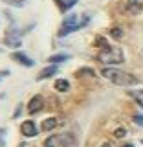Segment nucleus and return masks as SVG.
Segmentation results:
<instances>
[{
	"mask_svg": "<svg viewBox=\"0 0 143 147\" xmlns=\"http://www.w3.org/2000/svg\"><path fill=\"white\" fill-rule=\"evenodd\" d=\"M90 18L88 17H83V18H79L77 15H68L66 17V20H64V24H62V28H61V31H59V35L61 37H64V35H68V33H72V31H75V30H81L83 26L86 24V22H88Z\"/></svg>",
	"mask_w": 143,
	"mask_h": 147,
	"instance_id": "3",
	"label": "nucleus"
},
{
	"mask_svg": "<svg viewBox=\"0 0 143 147\" xmlns=\"http://www.w3.org/2000/svg\"><path fill=\"white\" fill-rule=\"evenodd\" d=\"M57 127V119L55 118H48V119H44V123H42V129L44 131H52V129Z\"/></svg>",
	"mask_w": 143,
	"mask_h": 147,
	"instance_id": "11",
	"label": "nucleus"
},
{
	"mask_svg": "<svg viewBox=\"0 0 143 147\" xmlns=\"http://www.w3.org/2000/svg\"><path fill=\"white\" fill-rule=\"evenodd\" d=\"M13 59L18 61L20 64H24V66H33V64H35L33 59H30L26 53H22V52H15V53H13Z\"/></svg>",
	"mask_w": 143,
	"mask_h": 147,
	"instance_id": "7",
	"label": "nucleus"
},
{
	"mask_svg": "<svg viewBox=\"0 0 143 147\" xmlns=\"http://www.w3.org/2000/svg\"><path fill=\"white\" fill-rule=\"evenodd\" d=\"M44 107V99H42V96H33L30 101V105H28V112L30 114H37L39 110H42Z\"/></svg>",
	"mask_w": 143,
	"mask_h": 147,
	"instance_id": "5",
	"label": "nucleus"
},
{
	"mask_svg": "<svg viewBox=\"0 0 143 147\" xmlns=\"http://www.w3.org/2000/svg\"><path fill=\"white\" fill-rule=\"evenodd\" d=\"M125 132H127V131H125V129H117V131H116V132H114V134H116L117 138H121V136H125Z\"/></svg>",
	"mask_w": 143,
	"mask_h": 147,
	"instance_id": "17",
	"label": "nucleus"
},
{
	"mask_svg": "<svg viewBox=\"0 0 143 147\" xmlns=\"http://www.w3.org/2000/svg\"><path fill=\"white\" fill-rule=\"evenodd\" d=\"M7 76H9V72L7 70H2V72H0V81H2L4 77H7Z\"/></svg>",
	"mask_w": 143,
	"mask_h": 147,
	"instance_id": "19",
	"label": "nucleus"
},
{
	"mask_svg": "<svg viewBox=\"0 0 143 147\" xmlns=\"http://www.w3.org/2000/svg\"><path fill=\"white\" fill-rule=\"evenodd\" d=\"M77 0H57V4H59V7L62 9V11H66V9H70L73 4H75Z\"/></svg>",
	"mask_w": 143,
	"mask_h": 147,
	"instance_id": "14",
	"label": "nucleus"
},
{
	"mask_svg": "<svg viewBox=\"0 0 143 147\" xmlns=\"http://www.w3.org/2000/svg\"><path fill=\"white\" fill-rule=\"evenodd\" d=\"M101 74H103L110 83L119 85V86H130V85H136L138 83V79L134 76H130V74H127V72H121V70H117V68H103Z\"/></svg>",
	"mask_w": 143,
	"mask_h": 147,
	"instance_id": "1",
	"label": "nucleus"
},
{
	"mask_svg": "<svg viewBox=\"0 0 143 147\" xmlns=\"http://www.w3.org/2000/svg\"><path fill=\"white\" fill-rule=\"evenodd\" d=\"M123 147H134V145H132V144H127V145H123Z\"/></svg>",
	"mask_w": 143,
	"mask_h": 147,
	"instance_id": "22",
	"label": "nucleus"
},
{
	"mask_svg": "<svg viewBox=\"0 0 143 147\" xmlns=\"http://www.w3.org/2000/svg\"><path fill=\"white\" fill-rule=\"evenodd\" d=\"M66 59H70V55H66V53H57V55H52L48 61H50V63H62V61H66Z\"/></svg>",
	"mask_w": 143,
	"mask_h": 147,
	"instance_id": "13",
	"label": "nucleus"
},
{
	"mask_svg": "<svg viewBox=\"0 0 143 147\" xmlns=\"http://www.w3.org/2000/svg\"><path fill=\"white\" fill-rule=\"evenodd\" d=\"M57 74V66H46L44 70H40V74H39V77L37 79H46V77H52V76H55Z\"/></svg>",
	"mask_w": 143,
	"mask_h": 147,
	"instance_id": "8",
	"label": "nucleus"
},
{
	"mask_svg": "<svg viewBox=\"0 0 143 147\" xmlns=\"http://www.w3.org/2000/svg\"><path fill=\"white\" fill-rule=\"evenodd\" d=\"M134 121L140 123V125H143V116H134Z\"/></svg>",
	"mask_w": 143,
	"mask_h": 147,
	"instance_id": "18",
	"label": "nucleus"
},
{
	"mask_svg": "<svg viewBox=\"0 0 143 147\" xmlns=\"http://www.w3.org/2000/svg\"><path fill=\"white\" fill-rule=\"evenodd\" d=\"M59 142H61V136H50L48 140L44 142V147H57Z\"/></svg>",
	"mask_w": 143,
	"mask_h": 147,
	"instance_id": "12",
	"label": "nucleus"
},
{
	"mask_svg": "<svg viewBox=\"0 0 143 147\" xmlns=\"http://www.w3.org/2000/svg\"><path fill=\"white\" fill-rule=\"evenodd\" d=\"M127 7H128V11H130V13H140L141 11L140 0H128V2H127Z\"/></svg>",
	"mask_w": 143,
	"mask_h": 147,
	"instance_id": "9",
	"label": "nucleus"
},
{
	"mask_svg": "<svg viewBox=\"0 0 143 147\" xmlns=\"http://www.w3.org/2000/svg\"><path fill=\"white\" fill-rule=\"evenodd\" d=\"M130 96L138 101V103H140V107L143 109V90H132V92H130Z\"/></svg>",
	"mask_w": 143,
	"mask_h": 147,
	"instance_id": "15",
	"label": "nucleus"
},
{
	"mask_svg": "<svg viewBox=\"0 0 143 147\" xmlns=\"http://www.w3.org/2000/svg\"><path fill=\"white\" fill-rule=\"evenodd\" d=\"M4 136H6V129H0V147H4Z\"/></svg>",
	"mask_w": 143,
	"mask_h": 147,
	"instance_id": "16",
	"label": "nucleus"
},
{
	"mask_svg": "<svg viewBox=\"0 0 143 147\" xmlns=\"http://www.w3.org/2000/svg\"><path fill=\"white\" fill-rule=\"evenodd\" d=\"M4 42H6L7 46H11V48H18V46L22 44V31L18 30H9L6 33V39H4Z\"/></svg>",
	"mask_w": 143,
	"mask_h": 147,
	"instance_id": "4",
	"label": "nucleus"
},
{
	"mask_svg": "<svg viewBox=\"0 0 143 147\" xmlns=\"http://www.w3.org/2000/svg\"><path fill=\"white\" fill-rule=\"evenodd\" d=\"M97 59L101 63H105V64H119V63L125 61V55H123L121 50L112 48V46H107V48H103L99 52Z\"/></svg>",
	"mask_w": 143,
	"mask_h": 147,
	"instance_id": "2",
	"label": "nucleus"
},
{
	"mask_svg": "<svg viewBox=\"0 0 143 147\" xmlns=\"http://www.w3.org/2000/svg\"><path fill=\"white\" fill-rule=\"evenodd\" d=\"M20 131H22V134L28 136V138H33V136H37V132H39V131H37V125H35L33 121H30V119L22 123Z\"/></svg>",
	"mask_w": 143,
	"mask_h": 147,
	"instance_id": "6",
	"label": "nucleus"
},
{
	"mask_svg": "<svg viewBox=\"0 0 143 147\" xmlns=\"http://www.w3.org/2000/svg\"><path fill=\"white\" fill-rule=\"evenodd\" d=\"M112 35L114 37H121V30H112Z\"/></svg>",
	"mask_w": 143,
	"mask_h": 147,
	"instance_id": "20",
	"label": "nucleus"
},
{
	"mask_svg": "<svg viewBox=\"0 0 143 147\" xmlns=\"http://www.w3.org/2000/svg\"><path fill=\"white\" fill-rule=\"evenodd\" d=\"M101 147H112V145H110V144H103V145H101Z\"/></svg>",
	"mask_w": 143,
	"mask_h": 147,
	"instance_id": "21",
	"label": "nucleus"
},
{
	"mask_svg": "<svg viewBox=\"0 0 143 147\" xmlns=\"http://www.w3.org/2000/svg\"><path fill=\"white\" fill-rule=\"evenodd\" d=\"M68 88H70V83H68L66 79H57V81H55V90H59V92H66Z\"/></svg>",
	"mask_w": 143,
	"mask_h": 147,
	"instance_id": "10",
	"label": "nucleus"
}]
</instances>
